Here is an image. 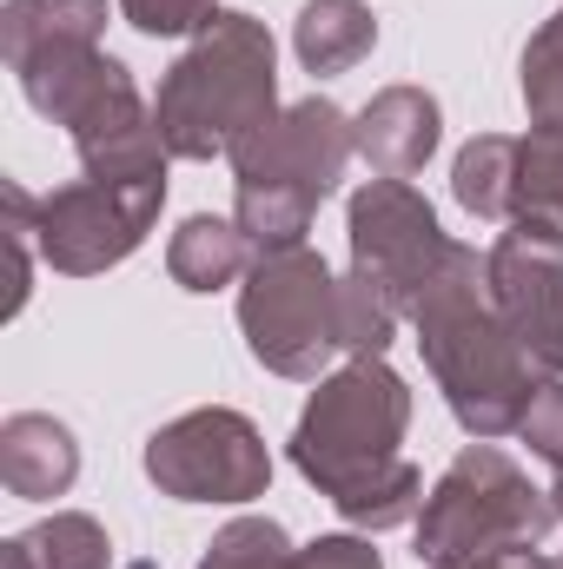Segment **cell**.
I'll return each mask as SVG.
<instances>
[{"instance_id": "cell-1", "label": "cell", "mask_w": 563, "mask_h": 569, "mask_svg": "<svg viewBox=\"0 0 563 569\" xmlns=\"http://www.w3.org/2000/svg\"><path fill=\"white\" fill-rule=\"evenodd\" d=\"M405 430H412V391L385 358H352L345 371L318 378L305 418L292 430V463L332 510L358 530H398L418 523L424 477L405 463Z\"/></svg>"}, {"instance_id": "cell-2", "label": "cell", "mask_w": 563, "mask_h": 569, "mask_svg": "<svg viewBox=\"0 0 563 569\" xmlns=\"http://www.w3.org/2000/svg\"><path fill=\"white\" fill-rule=\"evenodd\" d=\"M412 325H418V351L451 405V418L471 437H504L517 430L524 405H531V351L511 338V325L491 305V272L471 246L451 239L444 266L431 272L418 298H412Z\"/></svg>"}, {"instance_id": "cell-6", "label": "cell", "mask_w": 563, "mask_h": 569, "mask_svg": "<svg viewBox=\"0 0 563 569\" xmlns=\"http://www.w3.org/2000/svg\"><path fill=\"white\" fill-rule=\"evenodd\" d=\"M551 490H537L497 443H464L451 470L431 483L418 510V563L424 569H471L504 550H544L557 530Z\"/></svg>"}, {"instance_id": "cell-28", "label": "cell", "mask_w": 563, "mask_h": 569, "mask_svg": "<svg viewBox=\"0 0 563 569\" xmlns=\"http://www.w3.org/2000/svg\"><path fill=\"white\" fill-rule=\"evenodd\" d=\"M551 503H557V517H563V470H557V483H551Z\"/></svg>"}, {"instance_id": "cell-27", "label": "cell", "mask_w": 563, "mask_h": 569, "mask_svg": "<svg viewBox=\"0 0 563 569\" xmlns=\"http://www.w3.org/2000/svg\"><path fill=\"white\" fill-rule=\"evenodd\" d=\"M471 569H563V557H544V550H504V557H484Z\"/></svg>"}, {"instance_id": "cell-24", "label": "cell", "mask_w": 563, "mask_h": 569, "mask_svg": "<svg viewBox=\"0 0 563 569\" xmlns=\"http://www.w3.org/2000/svg\"><path fill=\"white\" fill-rule=\"evenodd\" d=\"M120 13L146 40H179V33H199L219 13V0H120Z\"/></svg>"}, {"instance_id": "cell-7", "label": "cell", "mask_w": 563, "mask_h": 569, "mask_svg": "<svg viewBox=\"0 0 563 569\" xmlns=\"http://www.w3.org/2000/svg\"><path fill=\"white\" fill-rule=\"evenodd\" d=\"M239 331L246 351L273 371V378H298L318 385V371L332 365L338 345V279L312 246L292 252H259L246 291H239Z\"/></svg>"}, {"instance_id": "cell-8", "label": "cell", "mask_w": 563, "mask_h": 569, "mask_svg": "<svg viewBox=\"0 0 563 569\" xmlns=\"http://www.w3.org/2000/svg\"><path fill=\"white\" fill-rule=\"evenodd\" d=\"M146 477L172 503H253L273 483V450L253 418L213 405L146 437Z\"/></svg>"}, {"instance_id": "cell-16", "label": "cell", "mask_w": 563, "mask_h": 569, "mask_svg": "<svg viewBox=\"0 0 563 569\" xmlns=\"http://www.w3.org/2000/svg\"><path fill=\"white\" fill-rule=\"evenodd\" d=\"M292 47L305 73H352L378 47V20L365 0H305V13L292 20Z\"/></svg>"}, {"instance_id": "cell-5", "label": "cell", "mask_w": 563, "mask_h": 569, "mask_svg": "<svg viewBox=\"0 0 563 569\" xmlns=\"http://www.w3.org/2000/svg\"><path fill=\"white\" fill-rule=\"evenodd\" d=\"M20 93L33 113H47L53 127L73 133V152L87 166V179H113V186H134V179H166V140H159V120L140 100L134 73L100 53V47H47L33 60L13 67Z\"/></svg>"}, {"instance_id": "cell-22", "label": "cell", "mask_w": 563, "mask_h": 569, "mask_svg": "<svg viewBox=\"0 0 563 569\" xmlns=\"http://www.w3.org/2000/svg\"><path fill=\"white\" fill-rule=\"evenodd\" d=\"M524 107L531 127H563V13H551L524 47Z\"/></svg>"}, {"instance_id": "cell-10", "label": "cell", "mask_w": 563, "mask_h": 569, "mask_svg": "<svg viewBox=\"0 0 563 569\" xmlns=\"http://www.w3.org/2000/svg\"><path fill=\"white\" fill-rule=\"evenodd\" d=\"M484 272L511 338L531 351L537 371L563 378V226L544 212L511 219V232H497V246L484 252Z\"/></svg>"}, {"instance_id": "cell-3", "label": "cell", "mask_w": 563, "mask_h": 569, "mask_svg": "<svg viewBox=\"0 0 563 569\" xmlns=\"http://www.w3.org/2000/svg\"><path fill=\"white\" fill-rule=\"evenodd\" d=\"M279 113V53L266 20L253 13H213L192 47L166 67L152 120L172 159H213L233 152L253 127Z\"/></svg>"}, {"instance_id": "cell-18", "label": "cell", "mask_w": 563, "mask_h": 569, "mask_svg": "<svg viewBox=\"0 0 563 569\" xmlns=\"http://www.w3.org/2000/svg\"><path fill=\"white\" fill-rule=\"evenodd\" d=\"M451 192L471 219H517V140L477 133L451 166Z\"/></svg>"}, {"instance_id": "cell-4", "label": "cell", "mask_w": 563, "mask_h": 569, "mask_svg": "<svg viewBox=\"0 0 563 569\" xmlns=\"http://www.w3.org/2000/svg\"><path fill=\"white\" fill-rule=\"evenodd\" d=\"M352 152H358V127L325 93H312L298 107H279L266 127H253L226 152L233 172H239V232L259 252L305 246L312 212L332 199Z\"/></svg>"}, {"instance_id": "cell-12", "label": "cell", "mask_w": 563, "mask_h": 569, "mask_svg": "<svg viewBox=\"0 0 563 569\" xmlns=\"http://www.w3.org/2000/svg\"><path fill=\"white\" fill-rule=\"evenodd\" d=\"M352 127H358V159L372 166V179H412L437 152L444 120L424 87H385V93H372V107Z\"/></svg>"}, {"instance_id": "cell-11", "label": "cell", "mask_w": 563, "mask_h": 569, "mask_svg": "<svg viewBox=\"0 0 563 569\" xmlns=\"http://www.w3.org/2000/svg\"><path fill=\"white\" fill-rule=\"evenodd\" d=\"M345 239H352V272L372 279L378 291H392L405 318H412V298L431 284V272L451 252L437 212L424 206L405 179L358 186L352 192V212H345Z\"/></svg>"}, {"instance_id": "cell-13", "label": "cell", "mask_w": 563, "mask_h": 569, "mask_svg": "<svg viewBox=\"0 0 563 569\" xmlns=\"http://www.w3.org/2000/svg\"><path fill=\"white\" fill-rule=\"evenodd\" d=\"M80 477V443L73 430L47 411H13L0 425V483L27 503H47V497H67Z\"/></svg>"}, {"instance_id": "cell-21", "label": "cell", "mask_w": 563, "mask_h": 569, "mask_svg": "<svg viewBox=\"0 0 563 569\" xmlns=\"http://www.w3.org/2000/svg\"><path fill=\"white\" fill-rule=\"evenodd\" d=\"M292 543H285V530L273 517H233L213 543H206V557L199 569H292Z\"/></svg>"}, {"instance_id": "cell-26", "label": "cell", "mask_w": 563, "mask_h": 569, "mask_svg": "<svg viewBox=\"0 0 563 569\" xmlns=\"http://www.w3.org/2000/svg\"><path fill=\"white\" fill-rule=\"evenodd\" d=\"M292 569H385V563L365 537H318L292 557Z\"/></svg>"}, {"instance_id": "cell-20", "label": "cell", "mask_w": 563, "mask_h": 569, "mask_svg": "<svg viewBox=\"0 0 563 569\" xmlns=\"http://www.w3.org/2000/svg\"><path fill=\"white\" fill-rule=\"evenodd\" d=\"M524 212L563 226V127H531L517 140V219Z\"/></svg>"}, {"instance_id": "cell-15", "label": "cell", "mask_w": 563, "mask_h": 569, "mask_svg": "<svg viewBox=\"0 0 563 569\" xmlns=\"http://www.w3.org/2000/svg\"><path fill=\"white\" fill-rule=\"evenodd\" d=\"M253 259H259V246L239 232V219H213V212H192L166 246V272L186 291H219L239 272H253Z\"/></svg>"}, {"instance_id": "cell-14", "label": "cell", "mask_w": 563, "mask_h": 569, "mask_svg": "<svg viewBox=\"0 0 563 569\" xmlns=\"http://www.w3.org/2000/svg\"><path fill=\"white\" fill-rule=\"evenodd\" d=\"M107 0H7L0 7V53L7 67L47 53V47H100Z\"/></svg>"}, {"instance_id": "cell-25", "label": "cell", "mask_w": 563, "mask_h": 569, "mask_svg": "<svg viewBox=\"0 0 563 569\" xmlns=\"http://www.w3.org/2000/svg\"><path fill=\"white\" fill-rule=\"evenodd\" d=\"M517 437H524L544 463L563 470V378H551V385L531 391V405H524V418H517Z\"/></svg>"}, {"instance_id": "cell-17", "label": "cell", "mask_w": 563, "mask_h": 569, "mask_svg": "<svg viewBox=\"0 0 563 569\" xmlns=\"http://www.w3.org/2000/svg\"><path fill=\"white\" fill-rule=\"evenodd\" d=\"M0 569H113V543L93 517L80 510H53L47 523L7 537Z\"/></svg>"}, {"instance_id": "cell-23", "label": "cell", "mask_w": 563, "mask_h": 569, "mask_svg": "<svg viewBox=\"0 0 563 569\" xmlns=\"http://www.w3.org/2000/svg\"><path fill=\"white\" fill-rule=\"evenodd\" d=\"M0 206H7V252H13V291H7V318L27 305V291H33V252H40V239H33V206L40 199H27L13 179L0 186Z\"/></svg>"}, {"instance_id": "cell-9", "label": "cell", "mask_w": 563, "mask_h": 569, "mask_svg": "<svg viewBox=\"0 0 563 569\" xmlns=\"http://www.w3.org/2000/svg\"><path fill=\"white\" fill-rule=\"evenodd\" d=\"M166 206V179H134V186H113V179H73L60 192H47L33 206V239H40V259L60 272V279H93L120 259H134L152 232Z\"/></svg>"}, {"instance_id": "cell-19", "label": "cell", "mask_w": 563, "mask_h": 569, "mask_svg": "<svg viewBox=\"0 0 563 569\" xmlns=\"http://www.w3.org/2000/svg\"><path fill=\"white\" fill-rule=\"evenodd\" d=\"M398 298L392 291H378L372 279H358V272H345L338 279V345L352 351V358H385V345L398 338Z\"/></svg>"}]
</instances>
